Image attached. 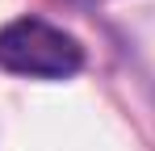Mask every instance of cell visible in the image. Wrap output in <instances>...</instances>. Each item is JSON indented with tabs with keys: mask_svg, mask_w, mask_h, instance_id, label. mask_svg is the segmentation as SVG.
<instances>
[{
	"mask_svg": "<svg viewBox=\"0 0 155 151\" xmlns=\"http://www.w3.org/2000/svg\"><path fill=\"white\" fill-rule=\"evenodd\" d=\"M84 67V46L42 17H13L0 25V72L25 80H71Z\"/></svg>",
	"mask_w": 155,
	"mask_h": 151,
	"instance_id": "cell-1",
	"label": "cell"
}]
</instances>
